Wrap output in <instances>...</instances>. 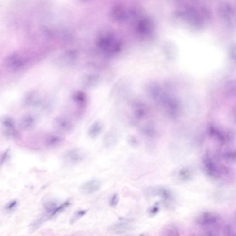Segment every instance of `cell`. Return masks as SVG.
<instances>
[{
    "instance_id": "obj_1",
    "label": "cell",
    "mask_w": 236,
    "mask_h": 236,
    "mask_svg": "<svg viewBox=\"0 0 236 236\" xmlns=\"http://www.w3.org/2000/svg\"><path fill=\"white\" fill-rule=\"evenodd\" d=\"M32 61V57L26 53L15 52L8 55L4 60V67L10 72H19Z\"/></svg>"
},
{
    "instance_id": "obj_2",
    "label": "cell",
    "mask_w": 236,
    "mask_h": 236,
    "mask_svg": "<svg viewBox=\"0 0 236 236\" xmlns=\"http://www.w3.org/2000/svg\"><path fill=\"white\" fill-rule=\"evenodd\" d=\"M78 57V52L76 50H67L56 57L54 64L58 68H68L74 65L77 62Z\"/></svg>"
},
{
    "instance_id": "obj_3",
    "label": "cell",
    "mask_w": 236,
    "mask_h": 236,
    "mask_svg": "<svg viewBox=\"0 0 236 236\" xmlns=\"http://www.w3.org/2000/svg\"><path fill=\"white\" fill-rule=\"evenodd\" d=\"M97 47L102 51H109L114 48V38L111 31H102L98 35L97 39Z\"/></svg>"
},
{
    "instance_id": "obj_4",
    "label": "cell",
    "mask_w": 236,
    "mask_h": 236,
    "mask_svg": "<svg viewBox=\"0 0 236 236\" xmlns=\"http://www.w3.org/2000/svg\"><path fill=\"white\" fill-rule=\"evenodd\" d=\"M4 135L10 139H16L19 136V133L16 128V124L13 118L10 116H4L1 120Z\"/></svg>"
},
{
    "instance_id": "obj_5",
    "label": "cell",
    "mask_w": 236,
    "mask_h": 236,
    "mask_svg": "<svg viewBox=\"0 0 236 236\" xmlns=\"http://www.w3.org/2000/svg\"><path fill=\"white\" fill-rule=\"evenodd\" d=\"M53 125L56 130L63 133H71L74 128L72 121L68 117L63 116H57L54 118Z\"/></svg>"
},
{
    "instance_id": "obj_6",
    "label": "cell",
    "mask_w": 236,
    "mask_h": 236,
    "mask_svg": "<svg viewBox=\"0 0 236 236\" xmlns=\"http://www.w3.org/2000/svg\"><path fill=\"white\" fill-rule=\"evenodd\" d=\"M84 156V151L80 149H73L65 153L63 160L65 163L68 165H74L82 162Z\"/></svg>"
},
{
    "instance_id": "obj_7",
    "label": "cell",
    "mask_w": 236,
    "mask_h": 236,
    "mask_svg": "<svg viewBox=\"0 0 236 236\" xmlns=\"http://www.w3.org/2000/svg\"><path fill=\"white\" fill-rule=\"evenodd\" d=\"M154 23L149 17H143L137 21L136 29L139 33L148 35L154 30Z\"/></svg>"
},
{
    "instance_id": "obj_8",
    "label": "cell",
    "mask_w": 236,
    "mask_h": 236,
    "mask_svg": "<svg viewBox=\"0 0 236 236\" xmlns=\"http://www.w3.org/2000/svg\"><path fill=\"white\" fill-rule=\"evenodd\" d=\"M110 18L117 22H122L127 19L128 12L123 6L120 4L113 6L109 11Z\"/></svg>"
},
{
    "instance_id": "obj_9",
    "label": "cell",
    "mask_w": 236,
    "mask_h": 236,
    "mask_svg": "<svg viewBox=\"0 0 236 236\" xmlns=\"http://www.w3.org/2000/svg\"><path fill=\"white\" fill-rule=\"evenodd\" d=\"M101 183L97 179H93L83 184L79 188V191L84 195H91L97 192L101 189Z\"/></svg>"
},
{
    "instance_id": "obj_10",
    "label": "cell",
    "mask_w": 236,
    "mask_h": 236,
    "mask_svg": "<svg viewBox=\"0 0 236 236\" xmlns=\"http://www.w3.org/2000/svg\"><path fill=\"white\" fill-rule=\"evenodd\" d=\"M151 196H158L161 198L164 202L167 203L172 202L173 199V196L170 190L167 188L162 187L153 188L149 189L148 191Z\"/></svg>"
},
{
    "instance_id": "obj_11",
    "label": "cell",
    "mask_w": 236,
    "mask_h": 236,
    "mask_svg": "<svg viewBox=\"0 0 236 236\" xmlns=\"http://www.w3.org/2000/svg\"><path fill=\"white\" fill-rule=\"evenodd\" d=\"M236 10L227 3H222L219 8V13L222 19L230 22H233L234 17L236 16Z\"/></svg>"
},
{
    "instance_id": "obj_12",
    "label": "cell",
    "mask_w": 236,
    "mask_h": 236,
    "mask_svg": "<svg viewBox=\"0 0 236 236\" xmlns=\"http://www.w3.org/2000/svg\"><path fill=\"white\" fill-rule=\"evenodd\" d=\"M41 103V97L38 92L31 91L25 95L23 99V104L25 107H38Z\"/></svg>"
},
{
    "instance_id": "obj_13",
    "label": "cell",
    "mask_w": 236,
    "mask_h": 236,
    "mask_svg": "<svg viewBox=\"0 0 236 236\" xmlns=\"http://www.w3.org/2000/svg\"><path fill=\"white\" fill-rule=\"evenodd\" d=\"M133 229V226L128 223L125 222L116 223L109 227V232L114 234H126Z\"/></svg>"
},
{
    "instance_id": "obj_14",
    "label": "cell",
    "mask_w": 236,
    "mask_h": 236,
    "mask_svg": "<svg viewBox=\"0 0 236 236\" xmlns=\"http://www.w3.org/2000/svg\"><path fill=\"white\" fill-rule=\"evenodd\" d=\"M37 122L36 117L32 114L24 115L19 121V127L24 130L31 129L35 127Z\"/></svg>"
},
{
    "instance_id": "obj_15",
    "label": "cell",
    "mask_w": 236,
    "mask_h": 236,
    "mask_svg": "<svg viewBox=\"0 0 236 236\" xmlns=\"http://www.w3.org/2000/svg\"><path fill=\"white\" fill-rule=\"evenodd\" d=\"M72 101L76 106L80 108H84L87 106L88 97L87 95L81 91H75L72 96Z\"/></svg>"
},
{
    "instance_id": "obj_16",
    "label": "cell",
    "mask_w": 236,
    "mask_h": 236,
    "mask_svg": "<svg viewBox=\"0 0 236 236\" xmlns=\"http://www.w3.org/2000/svg\"><path fill=\"white\" fill-rule=\"evenodd\" d=\"M64 140V138L61 136L51 134L46 136L44 142L45 146L48 148H55L61 145Z\"/></svg>"
},
{
    "instance_id": "obj_17",
    "label": "cell",
    "mask_w": 236,
    "mask_h": 236,
    "mask_svg": "<svg viewBox=\"0 0 236 236\" xmlns=\"http://www.w3.org/2000/svg\"><path fill=\"white\" fill-rule=\"evenodd\" d=\"M97 78L96 75L93 74H85L82 78V84L85 88H91L95 85L97 82Z\"/></svg>"
},
{
    "instance_id": "obj_18",
    "label": "cell",
    "mask_w": 236,
    "mask_h": 236,
    "mask_svg": "<svg viewBox=\"0 0 236 236\" xmlns=\"http://www.w3.org/2000/svg\"><path fill=\"white\" fill-rule=\"evenodd\" d=\"M101 130H102V127L100 123L96 122L90 127L88 129L87 134L90 138L95 139L100 134Z\"/></svg>"
},
{
    "instance_id": "obj_19",
    "label": "cell",
    "mask_w": 236,
    "mask_h": 236,
    "mask_svg": "<svg viewBox=\"0 0 236 236\" xmlns=\"http://www.w3.org/2000/svg\"><path fill=\"white\" fill-rule=\"evenodd\" d=\"M44 208L49 214L52 215L58 207V204L56 201L53 199H48L45 201L43 203Z\"/></svg>"
},
{
    "instance_id": "obj_20",
    "label": "cell",
    "mask_w": 236,
    "mask_h": 236,
    "mask_svg": "<svg viewBox=\"0 0 236 236\" xmlns=\"http://www.w3.org/2000/svg\"><path fill=\"white\" fill-rule=\"evenodd\" d=\"M86 213H87V210H80L77 211L71 218L70 221V224H73L75 223L78 220L84 216Z\"/></svg>"
},
{
    "instance_id": "obj_21",
    "label": "cell",
    "mask_w": 236,
    "mask_h": 236,
    "mask_svg": "<svg viewBox=\"0 0 236 236\" xmlns=\"http://www.w3.org/2000/svg\"><path fill=\"white\" fill-rule=\"evenodd\" d=\"M70 205V203L69 201H66V202L60 205L59 206H58L56 209L55 210V211L51 215V217L55 216L62 213L67 207H68Z\"/></svg>"
},
{
    "instance_id": "obj_22",
    "label": "cell",
    "mask_w": 236,
    "mask_h": 236,
    "mask_svg": "<svg viewBox=\"0 0 236 236\" xmlns=\"http://www.w3.org/2000/svg\"><path fill=\"white\" fill-rule=\"evenodd\" d=\"M17 205H18V202L16 200H14L11 201L10 202L7 203V204L5 207V210L8 213H11L16 209Z\"/></svg>"
},
{
    "instance_id": "obj_23",
    "label": "cell",
    "mask_w": 236,
    "mask_h": 236,
    "mask_svg": "<svg viewBox=\"0 0 236 236\" xmlns=\"http://www.w3.org/2000/svg\"><path fill=\"white\" fill-rule=\"evenodd\" d=\"M45 220H46V219L45 217H42L36 220L31 224V229L33 231L38 229Z\"/></svg>"
},
{
    "instance_id": "obj_24",
    "label": "cell",
    "mask_w": 236,
    "mask_h": 236,
    "mask_svg": "<svg viewBox=\"0 0 236 236\" xmlns=\"http://www.w3.org/2000/svg\"><path fill=\"white\" fill-rule=\"evenodd\" d=\"M10 158V149H7L2 155V159H1V164H5L6 163L8 162V160Z\"/></svg>"
},
{
    "instance_id": "obj_25",
    "label": "cell",
    "mask_w": 236,
    "mask_h": 236,
    "mask_svg": "<svg viewBox=\"0 0 236 236\" xmlns=\"http://www.w3.org/2000/svg\"><path fill=\"white\" fill-rule=\"evenodd\" d=\"M119 201V197L117 193L114 194L110 201V204L112 207H115L117 205Z\"/></svg>"
},
{
    "instance_id": "obj_26",
    "label": "cell",
    "mask_w": 236,
    "mask_h": 236,
    "mask_svg": "<svg viewBox=\"0 0 236 236\" xmlns=\"http://www.w3.org/2000/svg\"><path fill=\"white\" fill-rule=\"evenodd\" d=\"M159 210V203H157L155 204L152 207H150L149 211V213L150 216H154L158 213Z\"/></svg>"
},
{
    "instance_id": "obj_27",
    "label": "cell",
    "mask_w": 236,
    "mask_h": 236,
    "mask_svg": "<svg viewBox=\"0 0 236 236\" xmlns=\"http://www.w3.org/2000/svg\"><path fill=\"white\" fill-rule=\"evenodd\" d=\"M168 1L172 3H176L179 2L180 0H168Z\"/></svg>"
},
{
    "instance_id": "obj_28",
    "label": "cell",
    "mask_w": 236,
    "mask_h": 236,
    "mask_svg": "<svg viewBox=\"0 0 236 236\" xmlns=\"http://www.w3.org/2000/svg\"><path fill=\"white\" fill-rule=\"evenodd\" d=\"M79 1L81 2H88L90 0H79Z\"/></svg>"
}]
</instances>
